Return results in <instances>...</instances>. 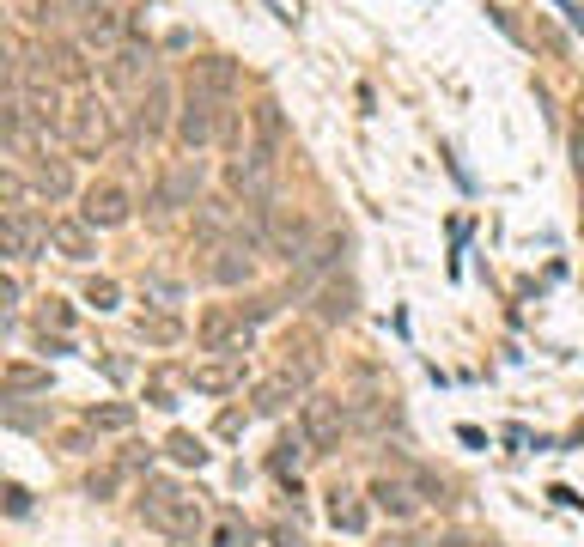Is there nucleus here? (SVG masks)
Here are the masks:
<instances>
[{"mask_svg": "<svg viewBox=\"0 0 584 547\" xmlns=\"http://www.w3.org/2000/svg\"><path fill=\"white\" fill-rule=\"evenodd\" d=\"M140 517L153 523V529H165V535H195L201 517H207V505H201V493H183L177 481H153V475H146V487H140Z\"/></svg>", "mask_w": 584, "mask_h": 547, "instance_id": "nucleus-1", "label": "nucleus"}, {"mask_svg": "<svg viewBox=\"0 0 584 547\" xmlns=\"http://www.w3.org/2000/svg\"><path fill=\"white\" fill-rule=\"evenodd\" d=\"M274 189H280V159L274 146H250L226 165V195L244 201V207H274Z\"/></svg>", "mask_w": 584, "mask_h": 547, "instance_id": "nucleus-2", "label": "nucleus"}, {"mask_svg": "<svg viewBox=\"0 0 584 547\" xmlns=\"http://www.w3.org/2000/svg\"><path fill=\"white\" fill-rule=\"evenodd\" d=\"M262 231H268V256H280L286 268H299L317 250V219L305 207H262Z\"/></svg>", "mask_w": 584, "mask_h": 547, "instance_id": "nucleus-3", "label": "nucleus"}, {"mask_svg": "<svg viewBox=\"0 0 584 547\" xmlns=\"http://www.w3.org/2000/svg\"><path fill=\"white\" fill-rule=\"evenodd\" d=\"M61 140L80 152V159H104L110 140H116V116L98 98H80V104L67 110V122H61Z\"/></svg>", "mask_w": 584, "mask_h": 547, "instance_id": "nucleus-4", "label": "nucleus"}, {"mask_svg": "<svg viewBox=\"0 0 584 547\" xmlns=\"http://www.w3.org/2000/svg\"><path fill=\"white\" fill-rule=\"evenodd\" d=\"M299 432H305L311 456H329V450H341V438L353 432V408L335 402V396H311V402L299 408Z\"/></svg>", "mask_w": 584, "mask_h": 547, "instance_id": "nucleus-5", "label": "nucleus"}, {"mask_svg": "<svg viewBox=\"0 0 584 547\" xmlns=\"http://www.w3.org/2000/svg\"><path fill=\"white\" fill-rule=\"evenodd\" d=\"M171 122H177V92H171V80H165V73H153V80H146V86L134 92L128 128H134V134H146V140H159Z\"/></svg>", "mask_w": 584, "mask_h": 547, "instance_id": "nucleus-6", "label": "nucleus"}, {"mask_svg": "<svg viewBox=\"0 0 584 547\" xmlns=\"http://www.w3.org/2000/svg\"><path fill=\"white\" fill-rule=\"evenodd\" d=\"M153 61H159L153 43H140V37L116 43V49L104 55V86H110V92H140L146 80H153Z\"/></svg>", "mask_w": 584, "mask_h": 547, "instance_id": "nucleus-7", "label": "nucleus"}, {"mask_svg": "<svg viewBox=\"0 0 584 547\" xmlns=\"http://www.w3.org/2000/svg\"><path fill=\"white\" fill-rule=\"evenodd\" d=\"M195 341H201L207 353H226V359H244V353H250V329L238 323L232 304H207L201 323H195Z\"/></svg>", "mask_w": 584, "mask_h": 547, "instance_id": "nucleus-8", "label": "nucleus"}, {"mask_svg": "<svg viewBox=\"0 0 584 547\" xmlns=\"http://www.w3.org/2000/svg\"><path fill=\"white\" fill-rule=\"evenodd\" d=\"M219 110H226V104H213V98L189 92V98L177 104V122H171L177 146H183V152H201V146H213V140H219Z\"/></svg>", "mask_w": 584, "mask_h": 547, "instance_id": "nucleus-9", "label": "nucleus"}, {"mask_svg": "<svg viewBox=\"0 0 584 547\" xmlns=\"http://www.w3.org/2000/svg\"><path fill=\"white\" fill-rule=\"evenodd\" d=\"M80 219H86L92 231H116V225L134 219V195H128L122 183H92V189L80 195Z\"/></svg>", "mask_w": 584, "mask_h": 547, "instance_id": "nucleus-10", "label": "nucleus"}, {"mask_svg": "<svg viewBox=\"0 0 584 547\" xmlns=\"http://www.w3.org/2000/svg\"><path fill=\"white\" fill-rule=\"evenodd\" d=\"M238 219H244V207H238L232 195H201V201H195V238H201L207 250H219V244L238 238Z\"/></svg>", "mask_w": 584, "mask_h": 547, "instance_id": "nucleus-11", "label": "nucleus"}, {"mask_svg": "<svg viewBox=\"0 0 584 547\" xmlns=\"http://www.w3.org/2000/svg\"><path fill=\"white\" fill-rule=\"evenodd\" d=\"M189 92L226 104V98L238 92V61H232V55H201V61H189Z\"/></svg>", "mask_w": 584, "mask_h": 547, "instance_id": "nucleus-12", "label": "nucleus"}, {"mask_svg": "<svg viewBox=\"0 0 584 547\" xmlns=\"http://www.w3.org/2000/svg\"><path fill=\"white\" fill-rule=\"evenodd\" d=\"M49 250L67 256V262H92L98 256V231L80 213H61V219H49Z\"/></svg>", "mask_w": 584, "mask_h": 547, "instance_id": "nucleus-13", "label": "nucleus"}, {"mask_svg": "<svg viewBox=\"0 0 584 547\" xmlns=\"http://www.w3.org/2000/svg\"><path fill=\"white\" fill-rule=\"evenodd\" d=\"M189 201H201V165H195V159L171 165V171L153 183V213H171V207H189Z\"/></svg>", "mask_w": 584, "mask_h": 547, "instance_id": "nucleus-14", "label": "nucleus"}, {"mask_svg": "<svg viewBox=\"0 0 584 547\" xmlns=\"http://www.w3.org/2000/svg\"><path fill=\"white\" fill-rule=\"evenodd\" d=\"M80 43L110 55L116 43H128V13L110 7V0H104V7H92V13H80Z\"/></svg>", "mask_w": 584, "mask_h": 547, "instance_id": "nucleus-15", "label": "nucleus"}, {"mask_svg": "<svg viewBox=\"0 0 584 547\" xmlns=\"http://www.w3.org/2000/svg\"><path fill=\"white\" fill-rule=\"evenodd\" d=\"M43 61H49V80H55V86H86V80H92L86 43H67V37H55V43H43Z\"/></svg>", "mask_w": 584, "mask_h": 547, "instance_id": "nucleus-16", "label": "nucleus"}, {"mask_svg": "<svg viewBox=\"0 0 584 547\" xmlns=\"http://www.w3.org/2000/svg\"><path fill=\"white\" fill-rule=\"evenodd\" d=\"M49 244V225H37L31 213H0V256H37Z\"/></svg>", "mask_w": 584, "mask_h": 547, "instance_id": "nucleus-17", "label": "nucleus"}, {"mask_svg": "<svg viewBox=\"0 0 584 547\" xmlns=\"http://www.w3.org/2000/svg\"><path fill=\"white\" fill-rule=\"evenodd\" d=\"M365 499H372V511H384V517H396V523H408V517L420 511V499H414V487H408L402 475H378Z\"/></svg>", "mask_w": 584, "mask_h": 547, "instance_id": "nucleus-18", "label": "nucleus"}, {"mask_svg": "<svg viewBox=\"0 0 584 547\" xmlns=\"http://www.w3.org/2000/svg\"><path fill=\"white\" fill-rule=\"evenodd\" d=\"M31 195L67 201L73 195V165L67 159H49V152H31Z\"/></svg>", "mask_w": 584, "mask_h": 547, "instance_id": "nucleus-19", "label": "nucleus"}, {"mask_svg": "<svg viewBox=\"0 0 584 547\" xmlns=\"http://www.w3.org/2000/svg\"><path fill=\"white\" fill-rule=\"evenodd\" d=\"M250 274H256V256L244 244H219L213 262H207V280L213 286H250Z\"/></svg>", "mask_w": 584, "mask_h": 547, "instance_id": "nucleus-20", "label": "nucleus"}, {"mask_svg": "<svg viewBox=\"0 0 584 547\" xmlns=\"http://www.w3.org/2000/svg\"><path fill=\"white\" fill-rule=\"evenodd\" d=\"M189 383L201 389V396H226V389L244 383V359H226V353H219V359H201V365L189 371Z\"/></svg>", "mask_w": 584, "mask_h": 547, "instance_id": "nucleus-21", "label": "nucleus"}, {"mask_svg": "<svg viewBox=\"0 0 584 547\" xmlns=\"http://www.w3.org/2000/svg\"><path fill=\"white\" fill-rule=\"evenodd\" d=\"M353 256V244H347V231H329V238H317V250L299 262V286H311L317 274H335L341 262Z\"/></svg>", "mask_w": 584, "mask_h": 547, "instance_id": "nucleus-22", "label": "nucleus"}, {"mask_svg": "<svg viewBox=\"0 0 584 547\" xmlns=\"http://www.w3.org/2000/svg\"><path fill=\"white\" fill-rule=\"evenodd\" d=\"M311 310H317V323H347L353 310H359V292H353V280H323Z\"/></svg>", "mask_w": 584, "mask_h": 547, "instance_id": "nucleus-23", "label": "nucleus"}, {"mask_svg": "<svg viewBox=\"0 0 584 547\" xmlns=\"http://www.w3.org/2000/svg\"><path fill=\"white\" fill-rule=\"evenodd\" d=\"M329 523L341 535H365V529H372V505H365L359 493H347V487H335L329 493Z\"/></svg>", "mask_w": 584, "mask_h": 547, "instance_id": "nucleus-24", "label": "nucleus"}, {"mask_svg": "<svg viewBox=\"0 0 584 547\" xmlns=\"http://www.w3.org/2000/svg\"><path fill=\"white\" fill-rule=\"evenodd\" d=\"M49 389V371H37V365H7L0 371V408H7L13 396H43Z\"/></svg>", "mask_w": 584, "mask_h": 547, "instance_id": "nucleus-25", "label": "nucleus"}, {"mask_svg": "<svg viewBox=\"0 0 584 547\" xmlns=\"http://www.w3.org/2000/svg\"><path fill=\"white\" fill-rule=\"evenodd\" d=\"M299 389H305L299 377H286V371H280V377L256 383V396H250V402H256V414H280L286 402H299Z\"/></svg>", "mask_w": 584, "mask_h": 547, "instance_id": "nucleus-26", "label": "nucleus"}, {"mask_svg": "<svg viewBox=\"0 0 584 547\" xmlns=\"http://www.w3.org/2000/svg\"><path fill=\"white\" fill-rule=\"evenodd\" d=\"M402 481L414 487L420 505H445V493H451V481H445V475H432L426 462H402Z\"/></svg>", "mask_w": 584, "mask_h": 547, "instance_id": "nucleus-27", "label": "nucleus"}, {"mask_svg": "<svg viewBox=\"0 0 584 547\" xmlns=\"http://www.w3.org/2000/svg\"><path fill=\"white\" fill-rule=\"evenodd\" d=\"M31 122H25V110L19 104H0V146H7V152H25V159H31Z\"/></svg>", "mask_w": 584, "mask_h": 547, "instance_id": "nucleus-28", "label": "nucleus"}, {"mask_svg": "<svg viewBox=\"0 0 584 547\" xmlns=\"http://www.w3.org/2000/svg\"><path fill=\"white\" fill-rule=\"evenodd\" d=\"M250 128H256V146H274L280 152V134H286V122H280V104H250Z\"/></svg>", "mask_w": 584, "mask_h": 547, "instance_id": "nucleus-29", "label": "nucleus"}, {"mask_svg": "<svg viewBox=\"0 0 584 547\" xmlns=\"http://www.w3.org/2000/svg\"><path fill=\"white\" fill-rule=\"evenodd\" d=\"M86 426L92 432H128L134 426V408L128 402H98V408H86Z\"/></svg>", "mask_w": 584, "mask_h": 547, "instance_id": "nucleus-30", "label": "nucleus"}, {"mask_svg": "<svg viewBox=\"0 0 584 547\" xmlns=\"http://www.w3.org/2000/svg\"><path fill=\"white\" fill-rule=\"evenodd\" d=\"M305 456H311L305 432H286V438L274 444V475H299V468H305Z\"/></svg>", "mask_w": 584, "mask_h": 547, "instance_id": "nucleus-31", "label": "nucleus"}, {"mask_svg": "<svg viewBox=\"0 0 584 547\" xmlns=\"http://www.w3.org/2000/svg\"><path fill=\"white\" fill-rule=\"evenodd\" d=\"M37 335H73V310L61 304V298H43V310H37Z\"/></svg>", "mask_w": 584, "mask_h": 547, "instance_id": "nucleus-32", "label": "nucleus"}, {"mask_svg": "<svg viewBox=\"0 0 584 547\" xmlns=\"http://www.w3.org/2000/svg\"><path fill=\"white\" fill-rule=\"evenodd\" d=\"M165 450H171V462H183V468H201V462H207V444H201L195 432H171Z\"/></svg>", "mask_w": 584, "mask_h": 547, "instance_id": "nucleus-33", "label": "nucleus"}, {"mask_svg": "<svg viewBox=\"0 0 584 547\" xmlns=\"http://www.w3.org/2000/svg\"><path fill=\"white\" fill-rule=\"evenodd\" d=\"M140 341L171 347V341H183V323H177V317H140Z\"/></svg>", "mask_w": 584, "mask_h": 547, "instance_id": "nucleus-34", "label": "nucleus"}, {"mask_svg": "<svg viewBox=\"0 0 584 547\" xmlns=\"http://www.w3.org/2000/svg\"><path fill=\"white\" fill-rule=\"evenodd\" d=\"M232 310H238V323L250 329V323H268V317H274V298H268V292H250V298H238Z\"/></svg>", "mask_w": 584, "mask_h": 547, "instance_id": "nucleus-35", "label": "nucleus"}, {"mask_svg": "<svg viewBox=\"0 0 584 547\" xmlns=\"http://www.w3.org/2000/svg\"><path fill=\"white\" fill-rule=\"evenodd\" d=\"M86 304H98V310H116V304H122V286H116L110 274H92V280H86Z\"/></svg>", "mask_w": 584, "mask_h": 547, "instance_id": "nucleus-36", "label": "nucleus"}, {"mask_svg": "<svg viewBox=\"0 0 584 547\" xmlns=\"http://www.w3.org/2000/svg\"><path fill=\"white\" fill-rule=\"evenodd\" d=\"M140 292L153 298V304H177V298H183V286H177L171 274H146V280H140Z\"/></svg>", "mask_w": 584, "mask_h": 547, "instance_id": "nucleus-37", "label": "nucleus"}, {"mask_svg": "<svg viewBox=\"0 0 584 547\" xmlns=\"http://www.w3.org/2000/svg\"><path fill=\"white\" fill-rule=\"evenodd\" d=\"M116 481H122V468H116V462H110V468H92V475H86V493H92V499H110Z\"/></svg>", "mask_w": 584, "mask_h": 547, "instance_id": "nucleus-38", "label": "nucleus"}, {"mask_svg": "<svg viewBox=\"0 0 584 547\" xmlns=\"http://www.w3.org/2000/svg\"><path fill=\"white\" fill-rule=\"evenodd\" d=\"M13 7L31 19V25H55V13H61V0H13Z\"/></svg>", "mask_w": 584, "mask_h": 547, "instance_id": "nucleus-39", "label": "nucleus"}, {"mask_svg": "<svg viewBox=\"0 0 584 547\" xmlns=\"http://www.w3.org/2000/svg\"><path fill=\"white\" fill-rule=\"evenodd\" d=\"M25 195H31V177H19V171L0 165V201H25Z\"/></svg>", "mask_w": 584, "mask_h": 547, "instance_id": "nucleus-40", "label": "nucleus"}, {"mask_svg": "<svg viewBox=\"0 0 584 547\" xmlns=\"http://www.w3.org/2000/svg\"><path fill=\"white\" fill-rule=\"evenodd\" d=\"M13 304H19V280L0 274V329H13Z\"/></svg>", "mask_w": 584, "mask_h": 547, "instance_id": "nucleus-41", "label": "nucleus"}, {"mask_svg": "<svg viewBox=\"0 0 584 547\" xmlns=\"http://www.w3.org/2000/svg\"><path fill=\"white\" fill-rule=\"evenodd\" d=\"M0 505H7L13 517H31V493H25V487H7V481H0Z\"/></svg>", "mask_w": 584, "mask_h": 547, "instance_id": "nucleus-42", "label": "nucleus"}, {"mask_svg": "<svg viewBox=\"0 0 584 547\" xmlns=\"http://www.w3.org/2000/svg\"><path fill=\"white\" fill-rule=\"evenodd\" d=\"M116 468H128V475H140V468H153V450H146V444H128V456H122Z\"/></svg>", "mask_w": 584, "mask_h": 547, "instance_id": "nucleus-43", "label": "nucleus"}, {"mask_svg": "<svg viewBox=\"0 0 584 547\" xmlns=\"http://www.w3.org/2000/svg\"><path fill=\"white\" fill-rule=\"evenodd\" d=\"M213 547H244V529L226 517V523H213Z\"/></svg>", "mask_w": 584, "mask_h": 547, "instance_id": "nucleus-44", "label": "nucleus"}, {"mask_svg": "<svg viewBox=\"0 0 584 547\" xmlns=\"http://www.w3.org/2000/svg\"><path fill=\"white\" fill-rule=\"evenodd\" d=\"M146 402H153V408H165V414L177 408V396H171V389H165V383H153V396H146Z\"/></svg>", "mask_w": 584, "mask_h": 547, "instance_id": "nucleus-45", "label": "nucleus"}, {"mask_svg": "<svg viewBox=\"0 0 584 547\" xmlns=\"http://www.w3.org/2000/svg\"><path fill=\"white\" fill-rule=\"evenodd\" d=\"M244 432V414H219V438H238Z\"/></svg>", "mask_w": 584, "mask_h": 547, "instance_id": "nucleus-46", "label": "nucleus"}, {"mask_svg": "<svg viewBox=\"0 0 584 547\" xmlns=\"http://www.w3.org/2000/svg\"><path fill=\"white\" fill-rule=\"evenodd\" d=\"M426 547H469L463 535H438V541H426Z\"/></svg>", "mask_w": 584, "mask_h": 547, "instance_id": "nucleus-47", "label": "nucleus"}, {"mask_svg": "<svg viewBox=\"0 0 584 547\" xmlns=\"http://www.w3.org/2000/svg\"><path fill=\"white\" fill-rule=\"evenodd\" d=\"M67 7H73V13H92V7H104V0H67Z\"/></svg>", "mask_w": 584, "mask_h": 547, "instance_id": "nucleus-48", "label": "nucleus"}, {"mask_svg": "<svg viewBox=\"0 0 584 547\" xmlns=\"http://www.w3.org/2000/svg\"><path fill=\"white\" fill-rule=\"evenodd\" d=\"M475 547H499V541H475Z\"/></svg>", "mask_w": 584, "mask_h": 547, "instance_id": "nucleus-49", "label": "nucleus"}]
</instances>
